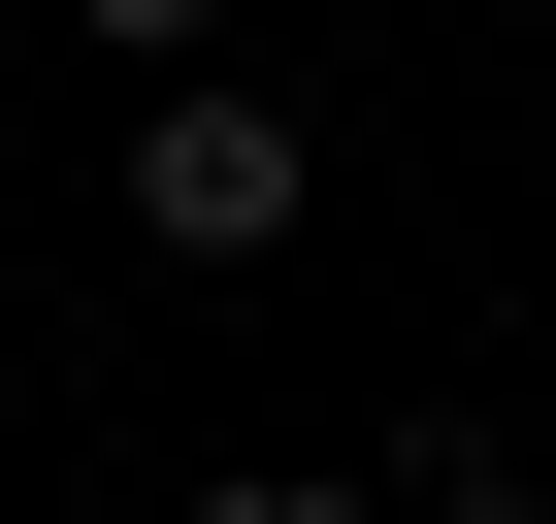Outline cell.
<instances>
[{
    "mask_svg": "<svg viewBox=\"0 0 556 524\" xmlns=\"http://www.w3.org/2000/svg\"><path fill=\"white\" fill-rule=\"evenodd\" d=\"M66 34H131V99H164V66H197V34H229V0H66Z\"/></svg>",
    "mask_w": 556,
    "mask_h": 524,
    "instance_id": "3",
    "label": "cell"
},
{
    "mask_svg": "<svg viewBox=\"0 0 556 524\" xmlns=\"http://www.w3.org/2000/svg\"><path fill=\"white\" fill-rule=\"evenodd\" d=\"M197 524H393V491H328V459H229V491H197Z\"/></svg>",
    "mask_w": 556,
    "mask_h": 524,
    "instance_id": "2",
    "label": "cell"
},
{
    "mask_svg": "<svg viewBox=\"0 0 556 524\" xmlns=\"http://www.w3.org/2000/svg\"><path fill=\"white\" fill-rule=\"evenodd\" d=\"M0 34H34V0H0Z\"/></svg>",
    "mask_w": 556,
    "mask_h": 524,
    "instance_id": "5",
    "label": "cell"
},
{
    "mask_svg": "<svg viewBox=\"0 0 556 524\" xmlns=\"http://www.w3.org/2000/svg\"><path fill=\"white\" fill-rule=\"evenodd\" d=\"M393 524H556V491H523V459H426V491H393Z\"/></svg>",
    "mask_w": 556,
    "mask_h": 524,
    "instance_id": "4",
    "label": "cell"
},
{
    "mask_svg": "<svg viewBox=\"0 0 556 524\" xmlns=\"http://www.w3.org/2000/svg\"><path fill=\"white\" fill-rule=\"evenodd\" d=\"M131 229H164V262H295V99L164 66V99H131Z\"/></svg>",
    "mask_w": 556,
    "mask_h": 524,
    "instance_id": "1",
    "label": "cell"
}]
</instances>
